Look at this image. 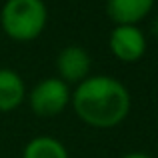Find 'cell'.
<instances>
[{
	"mask_svg": "<svg viewBox=\"0 0 158 158\" xmlns=\"http://www.w3.org/2000/svg\"><path fill=\"white\" fill-rule=\"evenodd\" d=\"M70 104L84 124L106 130L126 120L132 98L118 78L96 74L76 84V90L70 96Z\"/></svg>",
	"mask_w": 158,
	"mask_h": 158,
	"instance_id": "obj_1",
	"label": "cell"
},
{
	"mask_svg": "<svg viewBox=\"0 0 158 158\" xmlns=\"http://www.w3.org/2000/svg\"><path fill=\"white\" fill-rule=\"evenodd\" d=\"M48 10L44 0H6L0 10V26L8 38L30 42L44 32Z\"/></svg>",
	"mask_w": 158,
	"mask_h": 158,
	"instance_id": "obj_2",
	"label": "cell"
},
{
	"mask_svg": "<svg viewBox=\"0 0 158 158\" xmlns=\"http://www.w3.org/2000/svg\"><path fill=\"white\" fill-rule=\"evenodd\" d=\"M70 96H72V92H70L68 84L62 82L58 76H52L42 78L32 86L28 102L36 116L54 118L70 104Z\"/></svg>",
	"mask_w": 158,
	"mask_h": 158,
	"instance_id": "obj_3",
	"label": "cell"
},
{
	"mask_svg": "<svg viewBox=\"0 0 158 158\" xmlns=\"http://www.w3.org/2000/svg\"><path fill=\"white\" fill-rule=\"evenodd\" d=\"M108 46L120 62H138L146 52V36L138 26H114Z\"/></svg>",
	"mask_w": 158,
	"mask_h": 158,
	"instance_id": "obj_4",
	"label": "cell"
},
{
	"mask_svg": "<svg viewBox=\"0 0 158 158\" xmlns=\"http://www.w3.org/2000/svg\"><path fill=\"white\" fill-rule=\"evenodd\" d=\"M90 54L84 50L82 46L76 44H70V46L62 48L56 56V72L58 78L66 84L74 82V84H80L82 80L88 78L90 72Z\"/></svg>",
	"mask_w": 158,
	"mask_h": 158,
	"instance_id": "obj_5",
	"label": "cell"
},
{
	"mask_svg": "<svg viewBox=\"0 0 158 158\" xmlns=\"http://www.w3.org/2000/svg\"><path fill=\"white\" fill-rule=\"evenodd\" d=\"M156 0H106V14L116 26H136L152 12Z\"/></svg>",
	"mask_w": 158,
	"mask_h": 158,
	"instance_id": "obj_6",
	"label": "cell"
},
{
	"mask_svg": "<svg viewBox=\"0 0 158 158\" xmlns=\"http://www.w3.org/2000/svg\"><path fill=\"white\" fill-rule=\"evenodd\" d=\"M26 98V86L18 72L10 68H0V112H10L18 108Z\"/></svg>",
	"mask_w": 158,
	"mask_h": 158,
	"instance_id": "obj_7",
	"label": "cell"
},
{
	"mask_svg": "<svg viewBox=\"0 0 158 158\" xmlns=\"http://www.w3.org/2000/svg\"><path fill=\"white\" fill-rule=\"evenodd\" d=\"M22 158H70L66 146L52 136H36L24 146Z\"/></svg>",
	"mask_w": 158,
	"mask_h": 158,
	"instance_id": "obj_8",
	"label": "cell"
},
{
	"mask_svg": "<svg viewBox=\"0 0 158 158\" xmlns=\"http://www.w3.org/2000/svg\"><path fill=\"white\" fill-rule=\"evenodd\" d=\"M122 158H152V156L146 154V152H128V154H124Z\"/></svg>",
	"mask_w": 158,
	"mask_h": 158,
	"instance_id": "obj_9",
	"label": "cell"
},
{
	"mask_svg": "<svg viewBox=\"0 0 158 158\" xmlns=\"http://www.w3.org/2000/svg\"><path fill=\"white\" fill-rule=\"evenodd\" d=\"M152 32H154V34L158 36V16L154 18V22H152Z\"/></svg>",
	"mask_w": 158,
	"mask_h": 158,
	"instance_id": "obj_10",
	"label": "cell"
},
{
	"mask_svg": "<svg viewBox=\"0 0 158 158\" xmlns=\"http://www.w3.org/2000/svg\"><path fill=\"white\" fill-rule=\"evenodd\" d=\"M156 128H158V116H156Z\"/></svg>",
	"mask_w": 158,
	"mask_h": 158,
	"instance_id": "obj_11",
	"label": "cell"
}]
</instances>
